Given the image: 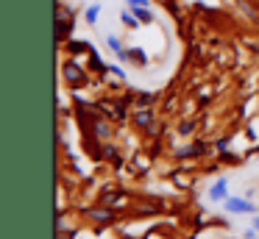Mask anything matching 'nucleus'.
<instances>
[{
	"instance_id": "obj_1",
	"label": "nucleus",
	"mask_w": 259,
	"mask_h": 239,
	"mask_svg": "<svg viewBox=\"0 0 259 239\" xmlns=\"http://www.w3.org/2000/svg\"><path fill=\"white\" fill-rule=\"evenodd\" d=\"M223 211H229V214H256V206L245 198H229L223 203Z\"/></svg>"
},
{
	"instance_id": "obj_2",
	"label": "nucleus",
	"mask_w": 259,
	"mask_h": 239,
	"mask_svg": "<svg viewBox=\"0 0 259 239\" xmlns=\"http://www.w3.org/2000/svg\"><path fill=\"white\" fill-rule=\"evenodd\" d=\"M226 195H229V181H226V178H218V181L212 183V189H209V200H212V203H220V200H226Z\"/></svg>"
},
{
	"instance_id": "obj_3",
	"label": "nucleus",
	"mask_w": 259,
	"mask_h": 239,
	"mask_svg": "<svg viewBox=\"0 0 259 239\" xmlns=\"http://www.w3.org/2000/svg\"><path fill=\"white\" fill-rule=\"evenodd\" d=\"M117 59H120V61H134V64H140V67H145V64H148V56H145V50H142V47L123 50V53H120Z\"/></svg>"
},
{
	"instance_id": "obj_4",
	"label": "nucleus",
	"mask_w": 259,
	"mask_h": 239,
	"mask_svg": "<svg viewBox=\"0 0 259 239\" xmlns=\"http://www.w3.org/2000/svg\"><path fill=\"white\" fill-rule=\"evenodd\" d=\"M64 75H67L70 83H84V81H87V72L81 70L75 61H67V64H64Z\"/></svg>"
},
{
	"instance_id": "obj_5",
	"label": "nucleus",
	"mask_w": 259,
	"mask_h": 239,
	"mask_svg": "<svg viewBox=\"0 0 259 239\" xmlns=\"http://www.w3.org/2000/svg\"><path fill=\"white\" fill-rule=\"evenodd\" d=\"M131 11H134V17H137L140 22H153V11L148 9V6H134Z\"/></svg>"
},
{
	"instance_id": "obj_6",
	"label": "nucleus",
	"mask_w": 259,
	"mask_h": 239,
	"mask_svg": "<svg viewBox=\"0 0 259 239\" xmlns=\"http://www.w3.org/2000/svg\"><path fill=\"white\" fill-rule=\"evenodd\" d=\"M203 150H206V148H203L201 142H198V145H192V148H179V159H190V156H201Z\"/></svg>"
},
{
	"instance_id": "obj_7",
	"label": "nucleus",
	"mask_w": 259,
	"mask_h": 239,
	"mask_svg": "<svg viewBox=\"0 0 259 239\" xmlns=\"http://www.w3.org/2000/svg\"><path fill=\"white\" fill-rule=\"evenodd\" d=\"M98 14H101V3H92L90 9L84 11V17H87V22H90V25H95V22H98Z\"/></svg>"
},
{
	"instance_id": "obj_8",
	"label": "nucleus",
	"mask_w": 259,
	"mask_h": 239,
	"mask_svg": "<svg viewBox=\"0 0 259 239\" xmlns=\"http://www.w3.org/2000/svg\"><path fill=\"white\" fill-rule=\"evenodd\" d=\"M90 217H92V220H98V222H112V214H109V211H103V209L90 211Z\"/></svg>"
},
{
	"instance_id": "obj_9",
	"label": "nucleus",
	"mask_w": 259,
	"mask_h": 239,
	"mask_svg": "<svg viewBox=\"0 0 259 239\" xmlns=\"http://www.w3.org/2000/svg\"><path fill=\"white\" fill-rule=\"evenodd\" d=\"M120 20H123L128 28H137V25H140V20L134 17V11H123V14H120Z\"/></svg>"
},
{
	"instance_id": "obj_10",
	"label": "nucleus",
	"mask_w": 259,
	"mask_h": 239,
	"mask_svg": "<svg viewBox=\"0 0 259 239\" xmlns=\"http://www.w3.org/2000/svg\"><path fill=\"white\" fill-rule=\"evenodd\" d=\"M106 44H109V50H114V53H117V56H120V53H123V50H125L123 44H120V39H117V36H106Z\"/></svg>"
},
{
	"instance_id": "obj_11",
	"label": "nucleus",
	"mask_w": 259,
	"mask_h": 239,
	"mask_svg": "<svg viewBox=\"0 0 259 239\" xmlns=\"http://www.w3.org/2000/svg\"><path fill=\"white\" fill-rule=\"evenodd\" d=\"M151 120H153V117H151V111H140V114L134 117V122H137V125H142V128H145V125H151Z\"/></svg>"
},
{
	"instance_id": "obj_12",
	"label": "nucleus",
	"mask_w": 259,
	"mask_h": 239,
	"mask_svg": "<svg viewBox=\"0 0 259 239\" xmlns=\"http://www.w3.org/2000/svg\"><path fill=\"white\" fill-rule=\"evenodd\" d=\"M137 103H140V106H151L153 103V94H148V92L140 94V100H137Z\"/></svg>"
},
{
	"instance_id": "obj_13",
	"label": "nucleus",
	"mask_w": 259,
	"mask_h": 239,
	"mask_svg": "<svg viewBox=\"0 0 259 239\" xmlns=\"http://www.w3.org/2000/svg\"><path fill=\"white\" fill-rule=\"evenodd\" d=\"M125 3H128V9H134V6H151L148 0H125Z\"/></svg>"
},
{
	"instance_id": "obj_14",
	"label": "nucleus",
	"mask_w": 259,
	"mask_h": 239,
	"mask_svg": "<svg viewBox=\"0 0 259 239\" xmlns=\"http://www.w3.org/2000/svg\"><path fill=\"white\" fill-rule=\"evenodd\" d=\"M192 128H195V122H184V125H181L179 131H181V133H192Z\"/></svg>"
},
{
	"instance_id": "obj_15",
	"label": "nucleus",
	"mask_w": 259,
	"mask_h": 239,
	"mask_svg": "<svg viewBox=\"0 0 259 239\" xmlns=\"http://www.w3.org/2000/svg\"><path fill=\"white\" fill-rule=\"evenodd\" d=\"M109 72H112V75H117V78H123V70H120V67H109Z\"/></svg>"
},
{
	"instance_id": "obj_16",
	"label": "nucleus",
	"mask_w": 259,
	"mask_h": 239,
	"mask_svg": "<svg viewBox=\"0 0 259 239\" xmlns=\"http://www.w3.org/2000/svg\"><path fill=\"white\" fill-rule=\"evenodd\" d=\"M253 228H256V231H259V217H253Z\"/></svg>"
}]
</instances>
